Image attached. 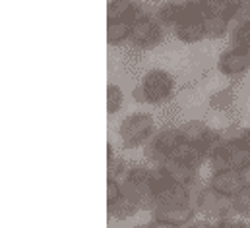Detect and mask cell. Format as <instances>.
<instances>
[{"label":"cell","mask_w":250,"mask_h":228,"mask_svg":"<svg viewBox=\"0 0 250 228\" xmlns=\"http://www.w3.org/2000/svg\"><path fill=\"white\" fill-rule=\"evenodd\" d=\"M227 41H229V45H231V47L250 51V21L233 23V25H231V33H229Z\"/></svg>","instance_id":"20"},{"label":"cell","mask_w":250,"mask_h":228,"mask_svg":"<svg viewBox=\"0 0 250 228\" xmlns=\"http://www.w3.org/2000/svg\"><path fill=\"white\" fill-rule=\"evenodd\" d=\"M157 130H159V122L151 113H147V111L128 113L117 124L119 149L123 153L144 149L151 141V137L155 135Z\"/></svg>","instance_id":"1"},{"label":"cell","mask_w":250,"mask_h":228,"mask_svg":"<svg viewBox=\"0 0 250 228\" xmlns=\"http://www.w3.org/2000/svg\"><path fill=\"white\" fill-rule=\"evenodd\" d=\"M245 143H247V147L250 149V128H249V135H247V139H245Z\"/></svg>","instance_id":"28"},{"label":"cell","mask_w":250,"mask_h":228,"mask_svg":"<svg viewBox=\"0 0 250 228\" xmlns=\"http://www.w3.org/2000/svg\"><path fill=\"white\" fill-rule=\"evenodd\" d=\"M221 2H223V4H225V6L229 8V12H231V16H233L235 8H237V6H239V4L243 2V0H221Z\"/></svg>","instance_id":"26"},{"label":"cell","mask_w":250,"mask_h":228,"mask_svg":"<svg viewBox=\"0 0 250 228\" xmlns=\"http://www.w3.org/2000/svg\"><path fill=\"white\" fill-rule=\"evenodd\" d=\"M125 99L126 95L123 85L117 81H109V85H107V114L115 116L121 113L125 107Z\"/></svg>","instance_id":"19"},{"label":"cell","mask_w":250,"mask_h":228,"mask_svg":"<svg viewBox=\"0 0 250 228\" xmlns=\"http://www.w3.org/2000/svg\"><path fill=\"white\" fill-rule=\"evenodd\" d=\"M183 228H215V223L213 221H208V219H204V217H196L192 223H188L187 227Z\"/></svg>","instance_id":"23"},{"label":"cell","mask_w":250,"mask_h":228,"mask_svg":"<svg viewBox=\"0 0 250 228\" xmlns=\"http://www.w3.org/2000/svg\"><path fill=\"white\" fill-rule=\"evenodd\" d=\"M138 83L142 85L147 105L151 107H165L171 105L175 99L177 77L165 68H149L140 76Z\"/></svg>","instance_id":"3"},{"label":"cell","mask_w":250,"mask_h":228,"mask_svg":"<svg viewBox=\"0 0 250 228\" xmlns=\"http://www.w3.org/2000/svg\"><path fill=\"white\" fill-rule=\"evenodd\" d=\"M175 41L183 43V45H200L202 41H206V29H204V19L198 21H181L173 31Z\"/></svg>","instance_id":"13"},{"label":"cell","mask_w":250,"mask_h":228,"mask_svg":"<svg viewBox=\"0 0 250 228\" xmlns=\"http://www.w3.org/2000/svg\"><path fill=\"white\" fill-rule=\"evenodd\" d=\"M196 209H198V215L200 217H204L208 221H213V223L235 217L231 197H225V195L217 193L208 184H204V188H202V191L198 195Z\"/></svg>","instance_id":"5"},{"label":"cell","mask_w":250,"mask_h":228,"mask_svg":"<svg viewBox=\"0 0 250 228\" xmlns=\"http://www.w3.org/2000/svg\"><path fill=\"white\" fill-rule=\"evenodd\" d=\"M121 195H123L121 180H117V178H107V205L115 203Z\"/></svg>","instance_id":"22"},{"label":"cell","mask_w":250,"mask_h":228,"mask_svg":"<svg viewBox=\"0 0 250 228\" xmlns=\"http://www.w3.org/2000/svg\"><path fill=\"white\" fill-rule=\"evenodd\" d=\"M208 107L211 111L219 114H233L239 107V89H237V81H233L231 85L227 87H221L217 89L215 93L209 95L208 99Z\"/></svg>","instance_id":"11"},{"label":"cell","mask_w":250,"mask_h":228,"mask_svg":"<svg viewBox=\"0 0 250 228\" xmlns=\"http://www.w3.org/2000/svg\"><path fill=\"white\" fill-rule=\"evenodd\" d=\"M121 186H123V193L140 205L142 213L153 211V207L157 203V195L151 186V167H147L146 163H142V165L132 163L130 171L126 172V176L121 180Z\"/></svg>","instance_id":"2"},{"label":"cell","mask_w":250,"mask_h":228,"mask_svg":"<svg viewBox=\"0 0 250 228\" xmlns=\"http://www.w3.org/2000/svg\"><path fill=\"white\" fill-rule=\"evenodd\" d=\"M167 35V29L155 19L153 14H144L142 18H138L132 23V31H130V43L132 47L147 53V51H155L157 47L163 45Z\"/></svg>","instance_id":"4"},{"label":"cell","mask_w":250,"mask_h":228,"mask_svg":"<svg viewBox=\"0 0 250 228\" xmlns=\"http://www.w3.org/2000/svg\"><path fill=\"white\" fill-rule=\"evenodd\" d=\"M128 228H147V223H142V225H134V227H128Z\"/></svg>","instance_id":"27"},{"label":"cell","mask_w":250,"mask_h":228,"mask_svg":"<svg viewBox=\"0 0 250 228\" xmlns=\"http://www.w3.org/2000/svg\"><path fill=\"white\" fill-rule=\"evenodd\" d=\"M147 228H179V227H173V225H167V223H159V221L149 219L147 221Z\"/></svg>","instance_id":"24"},{"label":"cell","mask_w":250,"mask_h":228,"mask_svg":"<svg viewBox=\"0 0 250 228\" xmlns=\"http://www.w3.org/2000/svg\"><path fill=\"white\" fill-rule=\"evenodd\" d=\"M161 169L169 176V180L173 184H179V186H196V184L202 182V171L190 167L187 163L175 159V157H169L161 165Z\"/></svg>","instance_id":"10"},{"label":"cell","mask_w":250,"mask_h":228,"mask_svg":"<svg viewBox=\"0 0 250 228\" xmlns=\"http://www.w3.org/2000/svg\"><path fill=\"white\" fill-rule=\"evenodd\" d=\"M215 68L223 77L231 81H241L245 76L250 74V51L227 45V49L219 53Z\"/></svg>","instance_id":"6"},{"label":"cell","mask_w":250,"mask_h":228,"mask_svg":"<svg viewBox=\"0 0 250 228\" xmlns=\"http://www.w3.org/2000/svg\"><path fill=\"white\" fill-rule=\"evenodd\" d=\"M241 172V180H243V186L247 188V186H250V167H247V169H243Z\"/></svg>","instance_id":"25"},{"label":"cell","mask_w":250,"mask_h":228,"mask_svg":"<svg viewBox=\"0 0 250 228\" xmlns=\"http://www.w3.org/2000/svg\"><path fill=\"white\" fill-rule=\"evenodd\" d=\"M225 145V143H223ZM227 153H229V161H231V169L233 171H243L250 167V149L247 143H233V145H225Z\"/></svg>","instance_id":"18"},{"label":"cell","mask_w":250,"mask_h":228,"mask_svg":"<svg viewBox=\"0 0 250 228\" xmlns=\"http://www.w3.org/2000/svg\"><path fill=\"white\" fill-rule=\"evenodd\" d=\"M107 213H109V221H117V223H128L132 219H136L142 209L136 201H132L130 197H126L125 193L111 205H107Z\"/></svg>","instance_id":"14"},{"label":"cell","mask_w":250,"mask_h":228,"mask_svg":"<svg viewBox=\"0 0 250 228\" xmlns=\"http://www.w3.org/2000/svg\"><path fill=\"white\" fill-rule=\"evenodd\" d=\"M231 19L225 16H209L204 18V29H206V41H221L227 39L231 33Z\"/></svg>","instance_id":"16"},{"label":"cell","mask_w":250,"mask_h":228,"mask_svg":"<svg viewBox=\"0 0 250 228\" xmlns=\"http://www.w3.org/2000/svg\"><path fill=\"white\" fill-rule=\"evenodd\" d=\"M132 23L125 19H107V45L111 49H123L130 43Z\"/></svg>","instance_id":"15"},{"label":"cell","mask_w":250,"mask_h":228,"mask_svg":"<svg viewBox=\"0 0 250 228\" xmlns=\"http://www.w3.org/2000/svg\"><path fill=\"white\" fill-rule=\"evenodd\" d=\"M211 190H215L217 193L225 195V197H235L245 186H243V180H241V172L239 171H217V172H209L208 176V182H206Z\"/></svg>","instance_id":"9"},{"label":"cell","mask_w":250,"mask_h":228,"mask_svg":"<svg viewBox=\"0 0 250 228\" xmlns=\"http://www.w3.org/2000/svg\"><path fill=\"white\" fill-rule=\"evenodd\" d=\"M173 157L179 159V161H183V163H187L190 167H194V169H198V171H202V167L208 165L206 153L200 147H194V145H188V143H183Z\"/></svg>","instance_id":"17"},{"label":"cell","mask_w":250,"mask_h":228,"mask_svg":"<svg viewBox=\"0 0 250 228\" xmlns=\"http://www.w3.org/2000/svg\"><path fill=\"white\" fill-rule=\"evenodd\" d=\"M196 217L200 215H198V209L192 205H155L153 211L149 213V219L179 228L187 227Z\"/></svg>","instance_id":"7"},{"label":"cell","mask_w":250,"mask_h":228,"mask_svg":"<svg viewBox=\"0 0 250 228\" xmlns=\"http://www.w3.org/2000/svg\"><path fill=\"white\" fill-rule=\"evenodd\" d=\"M231 201H233V213H235V217L250 221V186L243 188Z\"/></svg>","instance_id":"21"},{"label":"cell","mask_w":250,"mask_h":228,"mask_svg":"<svg viewBox=\"0 0 250 228\" xmlns=\"http://www.w3.org/2000/svg\"><path fill=\"white\" fill-rule=\"evenodd\" d=\"M149 145L163 155L165 159L173 157L177 153V149L183 145V137L179 132V124H167V126H159V130L155 132V135L151 137Z\"/></svg>","instance_id":"8"},{"label":"cell","mask_w":250,"mask_h":228,"mask_svg":"<svg viewBox=\"0 0 250 228\" xmlns=\"http://www.w3.org/2000/svg\"><path fill=\"white\" fill-rule=\"evenodd\" d=\"M153 16L171 33L183 19V0H163V2H159Z\"/></svg>","instance_id":"12"}]
</instances>
